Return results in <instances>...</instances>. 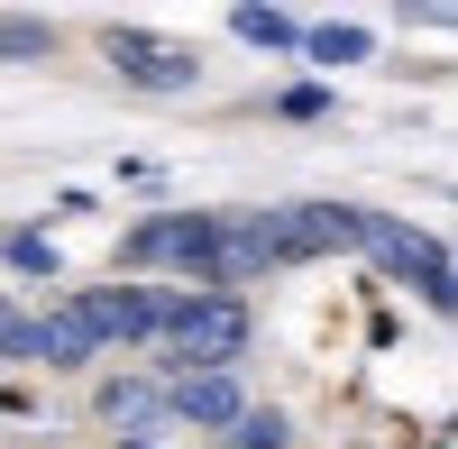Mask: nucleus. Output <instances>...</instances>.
Wrapping results in <instances>:
<instances>
[{"label": "nucleus", "instance_id": "1", "mask_svg": "<svg viewBox=\"0 0 458 449\" xmlns=\"http://www.w3.org/2000/svg\"><path fill=\"white\" fill-rule=\"evenodd\" d=\"M239 358H248V303L239 293H165L157 385L165 377H229Z\"/></svg>", "mask_w": 458, "mask_h": 449}, {"label": "nucleus", "instance_id": "2", "mask_svg": "<svg viewBox=\"0 0 458 449\" xmlns=\"http://www.w3.org/2000/svg\"><path fill=\"white\" fill-rule=\"evenodd\" d=\"M120 267H174L193 293H229V211H157L120 230Z\"/></svg>", "mask_w": 458, "mask_h": 449}, {"label": "nucleus", "instance_id": "3", "mask_svg": "<svg viewBox=\"0 0 458 449\" xmlns=\"http://www.w3.org/2000/svg\"><path fill=\"white\" fill-rule=\"evenodd\" d=\"M73 321L92 330V349H101V340H120V349H157V330H165V293H157V284H92L83 303H73Z\"/></svg>", "mask_w": 458, "mask_h": 449}, {"label": "nucleus", "instance_id": "4", "mask_svg": "<svg viewBox=\"0 0 458 449\" xmlns=\"http://www.w3.org/2000/svg\"><path fill=\"white\" fill-rule=\"evenodd\" d=\"M367 248L386 257V267L422 293L431 312H449V248L431 239V230H403V220H386V211H367Z\"/></svg>", "mask_w": 458, "mask_h": 449}, {"label": "nucleus", "instance_id": "5", "mask_svg": "<svg viewBox=\"0 0 458 449\" xmlns=\"http://www.w3.org/2000/svg\"><path fill=\"white\" fill-rule=\"evenodd\" d=\"M110 73L138 83V92H193L202 83L193 47H165V37H147V28H110Z\"/></svg>", "mask_w": 458, "mask_h": 449}, {"label": "nucleus", "instance_id": "6", "mask_svg": "<svg viewBox=\"0 0 458 449\" xmlns=\"http://www.w3.org/2000/svg\"><path fill=\"white\" fill-rule=\"evenodd\" d=\"M0 358H19V367H92V330L55 312V321H19V312H0Z\"/></svg>", "mask_w": 458, "mask_h": 449}, {"label": "nucleus", "instance_id": "7", "mask_svg": "<svg viewBox=\"0 0 458 449\" xmlns=\"http://www.w3.org/2000/svg\"><path fill=\"white\" fill-rule=\"evenodd\" d=\"M248 413L239 377H165V422L174 431H229Z\"/></svg>", "mask_w": 458, "mask_h": 449}, {"label": "nucleus", "instance_id": "8", "mask_svg": "<svg viewBox=\"0 0 458 449\" xmlns=\"http://www.w3.org/2000/svg\"><path fill=\"white\" fill-rule=\"evenodd\" d=\"M92 403H101V422L120 431V440H157V431H174V422H165V385H157V377H110Z\"/></svg>", "mask_w": 458, "mask_h": 449}, {"label": "nucleus", "instance_id": "9", "mask_svg": "<svg viewBox=\"0 0 458 449\" xmlns=\"http://www.w3.org/2000/svg\"><path fill=\"white\" fill-rule=\"evenodd\" d=\"M229 28L266 55H302V19H284V10H229Z\"/></svg>", "mask_w": 458, "mask_h": 449}, {"label": "nucleus", "instance_id": "10", "mask_svg": "<svg viewBox=\"0 0 458 449\" xmlns=\"http://www.w3.org/2000/svg\"><path fill=\"white\" fill-rule=\"evenodd\" d=\"M0 257H10L19 275H37V284H55V275H64V257H55V239H37V230H10V239H0Z\"/></svg>", "mask_w": 458, "mask_h": 449}, {"label": "nucleus", "instance_id": "11", "mask_svg": "<svg viewBox=\"0 0 458 449\" xmlns=\"http://www.w3.org/2000/svg\"><path fill=\"white\" fill-rule=\"evenodd\" d=\"M293 440V422L276 413V403H248L239 422H229V449H284Z\"/></svg>", "mask_w": 458, "mask_h": 449}, {"label": "nucleus", "instance_id": "12", "mask_svg": "<svg viewBox=\"0 0 458 449\" xmlns=\"http://www.w3.org/2000/svg\"><path fill=\"white\" fill-rule=\"evenodd\" d=\"M312 64H367V28H302Z\"/></svg>", "mask_w": 458, "mask_h": 449}, {"label": "nucleus", "instance_id": "13", "mask_svg": "<svg viewBox=\"0 0 458 449\" xmlns=\"http://www.w3.org/2000/svg\"><path fill=\"white\" fill-rule=\"evenodd\" d=\"M47 47H55L47 19H0V64H28V55H47Z\"/></svg>", "mask_w": 458, "mask_h": 449}, {"label": "nucleus", "instance_id": "14", "mask_svg": "<svg viewBox=\"0 0 458 449\" xmlns=\"http://www.w3.org/2000/svg\"><path fill=\"white\" fill-rule=\"evenodd\" d=\"M330 83H293V92H276V120H330Z\"/></svg>", "mask_w": 458, "mask_h": 449}, {"label": "nucleus", "instance_id": "15", "mask_svg": "<svg viewBox=\"0 0 458 449\" xmlns=\"http://www.w3.org/2000/svg\"><path fill=\"white\" fill-rule=\"evenodd\" d=\"M120 449H157V440H120Z\"/></svg>", "mask_w": 458, "mask_h": 449}]
</instances>
